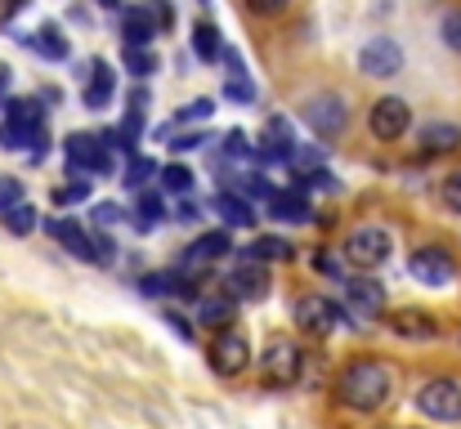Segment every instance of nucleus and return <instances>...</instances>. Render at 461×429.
Returning a JSON list of instances; mask_svg holds the SVG:
<instances>
[{"label":"nucleus","instance_id":"1","mask_svg":"<svg viewBox=\"0 0 461 429\" xmlns=\"http://www.w3.org/2000/svg\"><path fill=\"white\" fill-rule=\"evenodd\" d=\"M390 389H394V376L385 362L376 358H354L340 376H336V398L354 412H376L390 403Z\"/></svg>","mask_w":461,"mask_h":429},{"label":"nucleus","instance_id":"2","mask_svg":"<svg viewBox=\"0 0 461 429\" xmlns=\"http://www.w3.org/2000/svg\"><path fill=\"white\" fill-rule=\"evenodd\" d=\"M390 251H394V242H390V233H385V228H376V224L354 228V233H349V242H345V260H349L354 269H363V273L381 269V264L390 260Z\"/></svg>","mask_w":461,"mask_h":429},{"label":"nucleus","instance_id":"3","mask_svg":"<svg viewBox=\"0 0 461 429\" xmlns=\"http://www.w3.org/2000/svg\"><path fill=\"white\" fill-rule=\"evenodd\" d=\"M417 407L430 421H461V380L453 376H435L417 389Z\"/></svg>","mask_w":461,"mask_h":429},{"label":"nucleus","instance_id":"4","mask_svg":"<svg viewBox=\"0 0 461 429\" xmlns=\"http://www.w3.org/2000/svg\"><path fill=\"white\" fill-rule=\"evenodd\" d=\"M292 317H296V326H301L305 335H331L336 322H345V308H340L336 299H327V295L313 290V295H301V299H296Z\"/></svg>","mask_w":461,"mask_h":429},{"label":"nucleus","instance_id":"5","mask_svg":"<svg viewBox=\"0 0 461 429\" xmlns=\"http://www.w3.org/2000/svg\"><path fill=\"white\" fill-rule=\"evenodd\" d=\"M260 371H265V385H278V389H292L301 380V349L292 340H269L265 344V358H260Z\"/></svg>","mask_w":461,"mask_h":429},{"label":"nucleus","instance_id":"6","mask_svg":"<svg viewBox=\"0 0 461 429\" xmlns=\"http://www.w3.org/2000/svg\"><path fill=\"white\" fill-rule=\"evenodd\" d=\"M63 156H68V165L81 170V174H113V147H104L99 135H68Z\"/></svg>","mask_w":461,"mask_h":429},{"label":"nucleus","instance_id":"7","mask_svg":"<svg viewBox=\"0 0 461 429\" xmlns=\"http://www.w3.org/2000/svg\"><path fill=\"white\" fill-rule=\"evenodd\" d=\"M358 72L363 76H399L403 72V45L394 36H372L358 49Z\"/></svg>","mask_w":461,"mask_h":429},{"label":"nucleus","instance_id":"8","mask_svg":"<svg viewBox=\"0 0 461 429\" xmlns=\"http://www.w3.org/2000/svg\"><path fill=\"white\" fill-rule=\"evenodd\" d=\"M211 367L220 371V376H242L247 371V362H251V344H247V335L242 331H215V340H211Z\"/></svg>","mask_w":461,"mask_h":429},{"label":"nucleus","instance_id":"9","mask_svg":"<svg viewBox=\"0 0 461 429\" xmlns=\"http://www.w3.org/2000/svg\"><path fill=\"white\" fill-rule=\"evenodd\" d=\"M349 121V108L340 94H313L305 103V126L318 135V139H336Z\"/></svg>","mask_w":461,"mask_h":429},{"label":"nucleus","instance_id":"10","mask_svg":"<svg viewBox=\"0 0 461 429\" xmlns=\"http://www.w3.org/2000/svg\"><path fill=\"white\" fill-rule=\"evenodd\" d=\"M408 269H412V278L421 286H448L457 278V264H453V255L444 246H417Z\"/></svg>","mask_w":461,"mask_h":429},{"label":"nucleus","instance_id":"11","mask_svg":"<svg viewBox=\"0 0 461 429\" xmlns=\"http://www.w3.org/2000/svg\"><path fill=\"white\" fill-rule=\"evenodd\" d=\"M345 308L358 322H372L385 313V286L372 278H345Z\"/></svg>","mask_w":461,"mask_h":429},{"label":"nucleus","instance_id":"12","mask_svg":"<svg viewBox=\"0 0 461 429\" xmlns=\"http://www.w3.org/2000/svg\"><path fill=\"white\" fill-rule=\"evenodd\" d=\"M367 126H372V135H376V139L390 143V139H399V135H408L412 112H408V103H403V99H376V103H372Z\"/></svg>","mask_w":461,"mask_h":429},{"label":"nucleus","instance_id":"13","mask_svg":"<svg viewBox=\"0 0 461 429\" xmlns=\"http://www.w3.org/2000/svg\"><path fill=\"white\" fill-rule=\"evenodd\" d=\"M229 251H233V237H229L224 228H215V233H202V237L188 246V255H184V282H188V278H197V273H202L211 260H224Z\"/></svg>","mask_w":461,"mask_h":429},{"label":"nucleus","instance_id":"14","mask_svg":"<svg viewBox=\"0 0 461 429\" xmlns=\"http://www.w3.org/2000/svg\"><path fill=\"white\" fill-rule=\"evenodd\" d=\"M224 286H229V299H260L265 290H269V273L256 264V260H247V264H238L229 278H224Z\"/></svg>","mask_w":461,"mask_h":429},{"label":"nucleus","instance_id":"15","mask_svg":"<svg viewBox=\"0 0 461 429\" xmlns=\"http://www.w3.org/2000/svg\"><path fill=\"white\" fill-rule=\"evenodd\" d=\"M5 121L18 126V130H27L32 139H45V108L36 99H9L5 103Z\"/></svg>","mask_w":461,"mask_h":429},{"label":"nucleus","instance_id":"16","mask_svg":"<svg viewBox=\"0 0 461 429\" xmlns=\"http://www.w3.org/2000/svg\"><path fill=\"white\" fill-rule=\"evenodd\" d=\"M211 210H215L229 228H251V224H256V210H251V201H247L242 192H215V197H211Z\"/></svg>","mask_w":461,"mask_h":429},{"label":"nucleus","instance_id":"17","mask_svg":"<svg viewBox=\"0 0 461 429\" xmlns=\"http://www.w3.org/2000/svg\"><path fill=\"white\" fill-rule=\"evenodd\" d=\"M45 228H50V233H54L77 260H90V264H95V242H90V233H86L77 219H50Z\"/></svg>","mask_w":461,"mask_h":429},{"label":"nucleus","instance_id":"18","mask_svg":"<svg viewBox=\"0 0 461 429\" xmlns=\"http://www.w3.org/2000/svg\"><path fill=\"white\" fill-rule=\"evenodd\" d=\"M113 90H117V76H113V67L108 63H90V81H86V108L90 112H99V108H108V99H113Z\"/></svg>","mask_w":461,"mask_h":429},{"label":"nucleus","instance_id":"19","mask_svg":"<svg viewBox=\"0 0 461 429\" xmlns=\"http://www.w3.org/2000/svg\"><path fill=\"white\" fill-rule=\"evenodd\" d=\"M269 215H274V219H287V224H305L313 210H309L305 192L283 188V192H274V197H269Z\"/></svg>","mask_w":461,"mask_h":429},{"label":"nucleus","instance_id":"20","mask_svg":"<svg viewBox=\"0 0 461 429\" xmlns=\"http://www.w3.org/2000/svg\"><path fill=\"white\" fill-rule=\"evenodd\" d=\"M157 22L149 18V9L144 4H135V9H126V18H122V36H126V49H144L149 40H153Z\"/></svg>","mask_w":461,"mask_h":429},{"label":"nucleus","instance_id":"21","mask_svg":"<svg viewBox=\"0 0 461 429\" xmlns=\"http://www.w3.org/2000/svg\"><path fill=\"white\" fill-rule=\"evenodd\" d=\"M390 326H394V335H403V340H430V335H435V317H430V313H417V308H399Z\"/></svg>","mask_w":461,"mask_h":429},{"label":"nucleus","instance_id":"22","mask_svg":"<svg viewBox=\"0 0 461 429\" xmlns=\"http://www.w3.org/2000/svg\"><path fill=\"white\" fill-rule=\"evenodd\" d=\"M23 40H27L32 49H41V54H45L50 63H63V58L72 54V49H68V36H63V31H59L54 22H45V27H41L36 36H23Z\"/></svg>","mask_w":461,"mask_h":429},{"label":"nucleus","instance_id":"23","mask_svg":"<svg viewBox=\"0 0 461 429\" xmlns=\"http://www.w3.org/2000/svg\"><path fill=\"white\" fill-rule=\"evenodd\" d=\"M193 54L206 58V63H215V58L224 54V40H220V27H215V22L202 18V22L193 27Z\"/></svg>","mask_w":461,"mask_h":429},{"label":"nucleus","instance_id":"24","mask_svg":"<svg viewBox=\"0 0 461 429\" xmlns=\"http://www.w3.org/2000/svg\"><path fill=\"white\" fill-rule=\"evenodd\" d=\"M197 322H202V326H215V331H229V322H233V299H229V295H211V299H202Z\"/></svg>","mask_w":461,"mask_h":429},{"label":"nucleus","instance_id":"25","mask_svg":"<svg viewBox=\"0 0 461 429\" xmlns=\"http://www.w3.org/2000/svg\"><path fill=\"white\" fill-rule=\"evenodd\" d=\"M421 147L426 152H448V147H457L461 143V130L457 126H448V121H430V126H421Z\"/></svg>","mask_w":461,"mask_h":429},{"label":"nucleus","instance_id":"26","mask_svg":"<svg viewBox=\"0 0 461 429\" xmlns=\"http://www.w3.org/2000/svg\"><path fill=\"white\" fill-rule=\"evenodd\" d=\"M247 260H256V264H269V260H292V242H283V237H256V242L247 246Z\"/></svg>","mask_w":461,"mask_h":429},{"label":"nucleus","instance_id":"27","mask_svg":"<svg viewBox=\"0 0 461 429\" xmlns=\"http://www.w3.org/2000/svg\"><path fill=\"white\" fill-rule=\"evenodd\" d=\"M0 219H5V228H9L14 237H27V233L36 228V210H32L27 201H23V206H14V210H5Z\"/></svg>","mask_w":461,"mask_h":429},{"label":"nucleus","instance_id":"28","mask_svg":"<svg viewBox=\"0 0 461 429\" xmlns=\"http://www.w3.org/2000/svg\"><path fill=\"white\" fill-rule=\"evenodd\" d=\"M211 112H215V103H211V99H193L179 117H170V126H166L161 135H170L175 126H188V121H211Z\"/></svg>","mask_w":461,"mask_h":429},{"label":"nucleus","instance_id":"29","mask_svg":"<svg viewBox=\"0 0 461 429\" xmlns=\"http://www.w3.org/2000/svg\"><path fill=\"white\" fill-rule=\"evenodd\" d=\"M157 174H161V188L175 192V197H184V192L193 188V174H188L184 165H166V170H157Z\"/></svg>","mask_w":461,"mask_h":429},{"label":"nucleus","instance_id":"30","mask_svg":"<svg viewBox=\"0 0 461 429\" xmlns=\"http://www.w3.org/2000/svg\"><path fill=\"white\" fill-rule=\"evenodd\" d=\"M153 170L157 165L149 161V156H131V165H126V179H122V183L135 192V188H144V183H149V174H153Z\"/></svg>","mask_w":461,"mask_h":429},{"label":"nucleus","instance_id":"31","mask_svg":"<svg viewBox=\"0 0 461 429\" xmlns=\"http://www.w3.org/2000/svg\"><path fill=\"white\" fill-rule=\"evenodd\" d=\"M439 36H444L448 49H457L461 54V9H448V13L439 18Z\"/></svg>","mask_w":461,"mask_h":429},{"label":"nucleus","instance_id":"32","mask_svg":"<svg viewBox=\"0 0 461 429\" xmlns=\"http://www.w3.org/2000/svg\"><path fill=\"white\" fill-rule=\"evenodd\" d=\"M14 206H23V179L0 174V215H5V210H14Z\"/></svg>","mask_w":461,"mask_h":429},{"label":"nucleus","instance_id":"33","mask_svg":"<svg viewBox=\"0 0 461 429\" xmlns=\"http://www.w3.org/2000/svg\"><path fill=\"white\" fill-rule=\"evenodd\" d=\"M224 94H229L233 103H251V99H256V81H251V76H229Z\"/></svg>","mask_w":461,"mask_h":429},{"label":"nucleus","instance_id":"34","mask_svg":"<svg viewBox=\"0 0 461 429\" xmlns=\"http://www.w3.org/2000/svg\"><path fill=\"white\" fill-rule=\"evenodd\" d=\"M140 215H144V219H140V228H149V224H157V219L166 215V206H161V197H157V192H140Z\"/></svg>","mask_w":461,"mask_h":429},{"label":"nucleus","instance_id":"35","mask_svg":"<svg viewBox=\"0 0 461 429\" xmlns=\"http://www.w3.org/2000/svg\"><path fill=\"white\" fill-rule=\"evenodd\" d=\"M126 67L135 72V76H153L157 72V58L149 49H126Z\"/></svg>","mask_w":461,"mask_h":429},{"label":"nucleus","instance_id":"36","mask_svg":"<svg viewBox=\"0 0 461 429\" xmlns=\"http://www.w3.org/2000/svg\"><path fill=\"white\" fill-rule=\"evenodd\" d=\"M90 242H95V264H113V260H117V246H113V237H108L104 228H95Z\"/></svg>","mask_w":461,"mask_h":429},{"label":"nucleus","instance_id":"37","mask_svg":"<svg viewBox=\"0 0 461 429\" xmlns=\"http://www.w3.org/2000/svg\"><path fill=\"white\" fill-rule=\"evenodd\" d=\"M140 290H144V295H166V290H175V273H144V278H140Z\"/></svg>","mask_w":461,"mask_h":429},{"label":"nucleus","instance_id":"38","mask_svg":"<svg viewBox=\"0 0 461 429\" xmlns=\"http://www.w3.org/2000/svg\"><path fill=\"white\" fill-rule=\"evenodd\" d=\"M144 9H149V18H153V22H157V31H166V27H175V9H170V0H149Z\"/></svg>","mask_w":461,"mask_h":429},{"label":"nucleus","instance_id":"39","mask_svg":"<svg viewBox=\"0 0 461 429\" xmlns=\"http://www.w3.org/2000/svg\"><path fill=\"white\" fill-rule=\"evenodd\" d=\"M90 215H95V228H113V224L122 219V206H113V201H99Z\"/></svg>","mask_w":461,"mask_h":429},{"label":"nucleus","instance_id":"40","mask_svg":"<svg viewBox=\"0 0 461 429\" xmlns=\"http://www.w3.org/2000/svg\"><path fill=\"white\" fill-rule=\"evenodd\" d=\"M251 152H256V147L247 143L242 130H229V135H224V156H251Z\"/></svg>","mask_w":461,"mask_h":429},{"label":"nucleus","instance_id":"41","mask_svg":"<svg viewBox=\"0 0 461 429\" xmlns=\"http://www.w3.org/2000/svg\"><path fill=\"white\" fill-rule=\"evenodd\" d=\"M439 192H444V206H448V210H457V215H461V170H457V174H448V179H444V188H439Z\"/></svg>","mask_w":461,"mask_h":429},{"label":"nucleus","instance_id":"42","mask_svg":"<svg viewBox=\"0 0 461 429\" xmlns=\"http://www.w3.org/2000/svg\"><path fill=\"white\" fill-rule=\"evenodd\" d=\"M292 161H296V165H301V170H322V152H318V147H301V143H296V152H292Z\"/></svg>","mask_w":461,"mask_h":429},{"label":"nucleus","instance_id":"43","mask_svg":"<svg viewBox=\"0 0 461 429\" xmlns=\"http://www.w3.org/2000/svg\"><path fill=\"white\" fill-rule=\"evenodd\" d=\"M287 4H292V0H247V9H251V13H260V18H278Z\"/></svg>","mask_w":461,"mask_h":429},{"label":"nucleus","instance_id":"44","mask_svg":"<svg viewBox=\"0 0 461 429\" xmlns=\"http://www.w3.org/2000/svg\"><path fill=\"white\" fill-rule=\"evenodd\" d=\"M90 192V183H68V188H54V201L59 206H72V201H81Z\"/></svg>","mask_w":461,"mask_h":429},{"label":"nucleus","instance_id":"45","mask_svg":"<svg viewBox=\"0 0 461 429\" xmlns=\"http://www.w3.org/2000/svg\"><path fill=\"white\" fill-rule=\"evenodd\" d=\"M202 143H211V139H206V135H175L170 147H175V152H193V147H202Z\"/></svg>","mask_w":461,"mask_h":429},{"label":"nucleus","instance_id":"46","mask_svg":"<svg viewBox=\"0 0 461 429\" xmlns=\"http://www.w3.org/2000/svg\"><path fill=\"white\" fill-rule=\"evenodd\" d=\"M247 197H274V188L265 183V174H247Z\"/></svg>","mask_w":461,"mask_h":429},{"label":"nucleus","instance_id":"47","mask_svg":"<svg viewBox=\"0 0 461 429\" xmlns=\"http://www.w3.org/2000/svg\"><path fill=\"white\" fill-rule=\"evenodd\" d=\"M175 219H179V224H197V201H188V197H184V201L175 206Z\"/></svg>","mask_w":461,"mask_h":429},{"label":"nucleus","instance_id":"48","mask_svg":"<svg viewBox=\"0 0 461 429\" xmlns=\"http://www.w3.org/2000/svg\"><path fill=\"white\" fill-rule=\"evenodd\" d=\"M166 322H170V326H175V331H179L184 340H193V326H188V317H184V313H170Z\"/></svg>","mask_w":461,"mask_h":429},{"label":"nucleus","instance_id":"49","mask_svg":"<svg viewBox=\"0 0 461 429\" xmlns=\"http://www.w3.org/2000/svg\"><path fill=\"white\" fill-rule=\"evenodd\" d=\"M23 4H27V0H0V22H9V18H14Z\"/></svg>","mask_w":461,"mask_h":429},{"label":"nucleus","instance_id":"50","mask_svg":"<svg viewBox=\"0 0 461 429\" xmlns=\"http://www.w3.org/2000/svg\"><path fill=\"white\" fill-rule=\"evenodd\" d=\"M5 90H9V67L0 63V99H5Z\"/></svg>","mask_w":461,"mask_h":429},{"label":"nucleus","instance_id":"51","mask_svg":"<svg viewBox=\"0 0 461 429\" xmlns=\"http://www.w3.org/2000/svg\"><path fill=\"white\" fill-rule=\"evenodd\" d=\"M90 4H99V9H122V0H90Z\"/></svg>","mask_w":461,"mask_h":429}]
</instances>
